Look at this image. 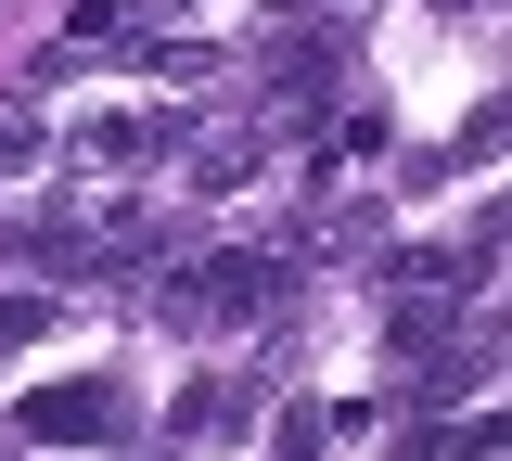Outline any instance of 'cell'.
Here are the masks:
<instances>
[{
    "label": "cell",
    "instance_id": "cell-1",
    "mask_svg": "<svg viewBox=\"0 0 512 461\" xmlns=\"http://www.w3.org/2000/svg\"><path fill=\"white\" fill-rule=\"evenodd\" d=\"M39 449H116V423H128V397L103 385V372H77V385H39L26 410H13Z\"/></svg>",
    "mask_w": 512,
    "mask_h": 461
},
{
    "label": "cell",
    "instance_id": "cell-3",
    "mask_svg": "<svg viewBox=\"0 0 512 461\" xmlns=\"http://www.w3.org/2000/svg\"><path fill=\"white\" fill-rule=\"evenodd\" d=\"M128 13H141V0H77V26H64V39H77V52H103V39H116Z\"/></svg>",
    "mask_w": 512,
    "mask_h": 461
},
{
    "label": "cell",
    "instance_id": "cell-4",
    "mask_svg": "<svg viewBox=\"0 0 512 461\" xmlns=\"http://www.w3.org/2000/svg\"><path fill=\"white\" fill-rule=\"evenodd\" d=\"M26 333H52V308L39 295H0V346H26Z\"/></svg>",
    "mask_w": 512,
    "mask_h": 461
},
{
    "label": "cell",
    "instance_id": "cell-5",
    "mask_svg": "<svg viewBox=\"0 0 512 461\" xmlns=\"http://www.w3.org/2000/svg\"><path fill=\"white\" fill-rule=\"evenodd\" d=\"M269 461H320V410H308V423H282V449H269Z\"/></svg>",
    "mask_w": 512,
    "mask_h": 461
},
{
    "label": "cell",
    "instance_id": "cell-2",
    "mask_svg": "<svg viewBox=\"0 0 512 461\" xmlns=\"http://www.w3.org/2000/svg\"><path fill=\"white\" fill-rule=\"evenodd\" d=\"M269 295H282L269 257H192V269H167V321H244V308H269Z\"/></svg>",
    "mask_w": 512,
    "mask_h": 461
}]
</instances>
